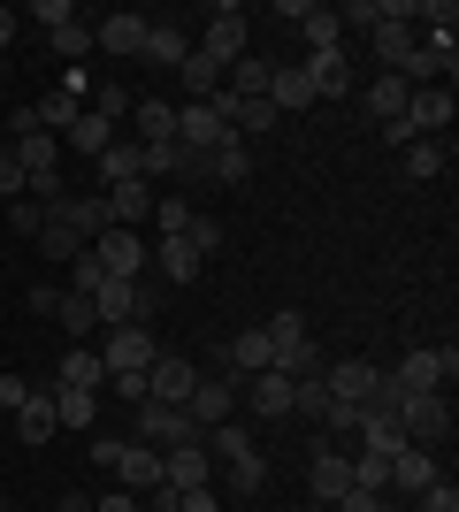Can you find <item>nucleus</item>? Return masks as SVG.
I'll return each mask as SVG.
<instances>
[{"label":"nucleus","mask_w":459,"mask_h":512,"mask_svg":"<svg viewBox=\"0 0 459 512\" xmlns=\"http://www.w3.org/2000/svg\"><path fill=\"white\" fill-rule=\"evenodd\" d=\"M0 375H8V367H0Z\"/></svg>","instance_id":"obj_58"},{"label":"nucleus","mask_w":459,"mask_h":512,"mask_svg":"<svg viewBox=\"0 0 459 512\" xmlns=\"http://www.w3.org/2000/svg\"><path fill=\"white\" fill-rule=\"evenodd\" d=\"M199 428H192V413L184 406H161V398H138V444H153V451H169V444H192Z\"/></svg>","instance_id":"obj_4"},{"label":"nucleus","mask_w":459,"mask_h":512,"mask_svg":"<svg viewBox=\"0 0 459 512\" xmlns=\"http://www.w3.org/2000/svg\"><path fill=\"white\" fill-rule=\"evenodd\" d=\"M115 482H123L131 497L161 490V451H153V444H123V451H115Z\"/></svg>","instance_id":"obj_18"},{"label":"nucleus","mask_w":459,"mask_h":512,"mask_svg":"<svg viewBox=\"0 0 459 512\" xmlns=\"http://www.w3.org/2000/svg\"><path fill=\"white\" fill-rule=\"evenodd\" d=\"M398 436H406L414 451H437L444 436H452V398H444V390H414L406 413H398Z\"/></svg>","instance_id":"obj_1"},{"label":"nucleus","mask_w":459,"mask_h":512,"mask_svg":"<svg viewBox=\"0 0 459 512\" xmlns=\"http://www.w3.org/2000/svg\"><path fill=\"white\" fill-rule=\"evenodd\" d=\"M444 161H452V146H444V138H414V146H406V176H414V184L444 176Z\"/></svg>","instance_id":"obj_32"},{"label":"nucleus","mask_w":459,"mask_h":512,"mask_svg":"<svg viewBox=\"0 0 459 512\" xmlns=\"http://www.w3.org/2000/svg\"><path fill=\"white\" fill-rule=\"evenodd\" d=\"M199 444H207V459H222V467H230V459H245V451H253V436H245L238 421H215V428H199Z\"/></svg>","instance_id":"obj_30"},{"label":"nucleus","mask_w":459,"mask_h":512,"mask_svg":"<svg viewBox=\"0 0 459 512\" xmlns=\"http://www.w3.org/2000/svg\"><path fill=\"white\" fill-rule=\"evenodd\" d=\"M39 253H46V260H77V253H85V237L69 230V222H54V214H46V230H39Z\"/></svg>","instance_id":"obj_38"},{"label":"nucleus","mask_w":459,"mask_h":512,"mask_svg":"<svg viewBox=\"0 0 459 512\" xmlns=\"http://www.w3.org/2000/svg\"><path fill=\"white\" fill-rule=\"evenodd\" d=\"M238 398L261 413V421H291V375H284V367H261V375H245Z\"/></svg>","instance_id":"obj_15"},{"label":"nucleus","mask_w":459,"mask_h":512,"mask_svg":"<svg viewBox=\"0 0 459 512\" xmlns=\"http://www.w3.org/2000/svg\"><path fill=\"white\" fill-rule=\"evenodd\" d=\"M0 199H23V161H16V146H0Z\"/></svg>","instance_id":"obj_45"},{"label":"nucleus","mask_w":459,"mask_h":512,"mask_svg":"<svg viewBox=\"0 0 459 512\" xmlns=\"http://www.w3.org/2000/svg\"><path fill=\"white\" fill-rule=\"evenodd\" d=\"M138 153H146V146H108V153H100V176H108V184H131V176H138Z\"/></svg>","instance_id":"obj_42"},{"label":"nucleus","mask_w":459,"mask_h":512,"mask_svg":"<svg viewBox=\"0 0 459 512\" xmlns=\"http://www.w3.org/2000/svg\"><path fill=\"white\" fill-rule=\"evenodd\" d=\"M199 54H207L215 69H230L238 54H253V39H245V8H215L207 31H199Z\"/></svg>","instance_id":"obj_5"},{"label":"nucleus","mask_w":459,"mask_h":512,"mask_svg":"<svg viewBox=\"0 0 459 512\" xmlns=\"http://www.w3.org/2000/svg\"><path fill=\"white\" fill-rule=\"evenodd\" d=\"M54 321H62L69 337H85V329H100V314H92V299H85V291H62V299H54Z\"/></svg>","instance_id":"obj_37"},{"label":"nucleus","mask_w":459,"mask_h":512,"mask_svg":"<svg viewBox=\"0 0 459 512\" xmlns=\"http://www.w3.org/2000/svg\"><path fill=\"white\" fill-rule=\"evenodd\" d=\"M306 482H314V505H337V497L352 490V451H329V444H314V459H306Z\"/></svg>","instance_id":"obj_12"},{"label":"nucleus","mask_w":459,"mask_h":512,"mask_svg":"<svg viewBox=\"0 0 459 512\" xmlns=\"http://www.w3.org/2000/svg\"><path fill=\"white\" fill-rule=\"evenodd\" d=\"M16 46V8H0V54Z\"/></svg>","instance_id":"obj_52"},{"label":"nucleus","mask_w":459,"mask_h":512,"mask_svg":"<svg viewBox=\"0 0 459 512\" xmlns=\"http://www.w3.org/2000/svg\"><path fill=\"white\" fill-rule=\"evenodd\" d=\"M69 16H77V8H69V0H39V8H31V23H46V31H62Z\"/></svg>","instance_id":"obj_48"},{"label":"nucleus","mask_w":459,"mask_h":512,"mask_svg":"<svg viewBox=\"0 0 459 512\" xmlns=\"http://www.w3.org/2000/svg\"><path fill=\"white\" fill-rule=\"evenodd\" d=\"M192 199H153V230H161V237H184V230H192Z\"/></svg>","instance_id":"obj_39"},{"label":"nucleus","mask_w":459,"mask_h":512,"mask_svg":"<svg viewBox=\"0 0 459 512\" xmlns=\"http://www.w3.org/2000/svg\"><path fill=\"white\" fill-rule=\"evenodd\" d=\"M199 390V367L184 360V352H161V360L146 367V398H161V406H184Z\"/></svg>","instance_id":"obj_11"},{"label":"nucleus","mask_w":459,"mask_h":512,"mask_svg":"<svg viewBox=\"0 0 459 512\" xmlns=\"http://www.w3.org/2000/svg\"><path fill=\"white\" fill-rule=\"evenodd\" d=\"M306 512H322V505H306Z\"/></svg>","instance_id":"obj_57"},{"label":"nucleus","mask_w":459,"mask_h":512,"mask_svg":"<svg viewBox=\"0 0 459 512\" xmlns=\"http://www.w3.org/2000/svg\"><path fill=\"white\" fill-rule=\"evenodd\" d=\"M92 413H100V406H92V390L54 383V421H62V428H92Z\"/></svg>","instance_id":"obj_34"},{"label":"nucleus","mask_w":459,"mask_h":512,"mask_svg":"<svg viewBox=\"0 0 459 512\" xmlns=\"http://www.w3.org/2000/svg\"><path fill=\"white\" fill-rule=\"evenodd\" d=\"M375 383H383V367H375V360H337V367L322 375L329 406H352V413H360V406L375 398Z\"/></svg>","instance_id":"obj_8"},{"label":"nucleus","mask_w":459,"mask_h":512,"mask_svg":"<svg viewBox=\"0 0 459 512\" xmlns=\"http://www.w3.org/2000/svg\"><path fill=\"white\" fill-rule=\"evenodd\" d=\"M268 107H276V115H299V107H314L306 69H276V77H268Z\"/></svg>","instance_id":"obj_24"},{"label":"nucleus","mask_w":459,"mask_h":512,"mask_svg":"<svg viewBox=\"0 0 459 512\" xmlns=\"http://www.w3.org/2000/svg\"><path fill=\"white\" fill-rule=\"evenodd\" d=\"M406 130H414V138H444V130H452V92L444 85H414L406 92Z\"/></svg>","instance_id":"obj_13"},{"label":"nucleus","mask_w":459,"mask_h":512,"mask_svg":"<svg viewBox=\"0 0 459 512\" xmlns=\"http://www.w3.org/2000/svg\"><path fill=\"white\" fill-rule=\"evenodd\" d=\"M222 367H230V375H261V367H276V344H268V329H238V337H230V352H222Z\"/></svg>","instance_id":"obj_19"},{"label":"nucleus","mask_w":459,"mask_h":512,"mask_svg":"<svg viewBox=\"0 0 459 512\" xmlns=\"http://www.w3.org/2000/svg\"><path fill=\"white\" fill-rule=\"evenodd\" d=\"M131 85H92V115H100V123H123V115H131Z\"/></svg>","instance_id":"obj_40"},{"label":"nucleus","mask_w":459,"mask_h":512,"mask_svg":"<svg viewBox=\"0 0 459 512\" xmlns=\"http://www.w3.org/2000/svg\"><path fill=\"white\" fill-rule=\"evenodd\" d=\"M207 184H245V176H253V146H238V138H230V146L222 153H207Z\"/></svg>","instance_id":"obj_27"},{"label":"nucleus","mask_w":459,"mask_h":512,"mask_svg":"<svg viewBox=\"0 0 459 512\" xmlns=\"http://www.w3.org/2000/svg\"><path fill=\"white\" fill-rule=\"evenodd\" d=\"M108 230H146L153 222V184L146 176H131V184H108Z\"/></svg>","instance_id":"obj_14"},{"label":"nucleus","mask_w":459,"mask_h":512,"mask_svg":"<svg viewBox=\"0 0 459 512\" xmlns=\"http://www.w3.org/2000/svg\"><path fill=\"white\" fill-rule=\"evenodd\" d=\"M184 245H192L199 260H207V253H222V222H215V214H192V230H184Z\"/></svg>","instance_id":"obj_43"},{"label":"nucleus","mask_w":459,"mask_h":512,"mask_svg":"<svg viewBox=\"0 0 459 512\" xmlns=\"http://www.w3.org/2000/svg\"><path fill=\"white\" fill-rule=\"evenodd\" d=\"M207 474H215V459H207V444H169L161 451V490L169 497H184V490H207Z\"/></svg>","instance_id":"obj_7"},{"label":"nucleus","mask_w":459,"mask_h":512,"mask_svg":"<svg viewBox=\"0 0 459 512\" xmlns=\"http://www.w3.org/2000/svg\"><path fill=\"white\" fill-rule=\"evenodd\" d=\"M421 512H459V490L452 482H429V490H421Z\"/></svg>","instance_id":"obj_46"},{"label":"nucleus","mask_w":459,"mask_h":512,"mask_svg":"<svg viewBox=\"0 0 459 512\" xmlns=\"http://www.w3.org/2000/svg\"><path fill=\"white\" fill-rule=\"evenodd\" d=\"M329 512H383V490H345Z\"/></svg>","instance_id":"obj_47"},{"label":"nucleus","mask_w":459,"mask_h":512,"mask_svg":"<svg viewBox=\"0 0 459 512\" xmlns=\"http://www.w3.org/2000/svg\"><path fill=\"white\" fill-rule=\"evenodd\" d=\"M452 375H459V352H452V344H444V352H406L391 383L406 390V398H414V390H444V383H452Z\"/></svg>","instance_id":"obj_9"},{"label":"nucleus","mask_w":459,"mask_h":512,"mask_svg":"<svg viewBox=\"0 0 459 512\" xmlns=\"http://www.w3.org/2000/svg\"><path fill=\"white\" fill-rule=\"evenodd\" d=\"M306 85H314V100H345L352 92V62H345V46H322V54H306Z\"/></svg>","instance_id":"obj_16"},{"label":"nucleus","mask_w":459,"mask_h":512,"mask_svg":"<svg viewBox=\"0 0 459 512\" xmlns=\"http://www.w3.org/2000/svg\"><path fill=\"white\" fill-rule=\"evenodd\" d=\"M92 512H138V497H131V490H108V497H100Z\"/></svg>","instance_id":"obj_50"},{"label":"nucleus","mask_w":459,"mask_h":512,"mask_svg":"<svg viewBox=\"0 0 459 512\" xmlns=\"http://www.w3.org/2000/svg\"><path fill=\"white\" fill-rule=\"evenodd\" d=\"M8 230L39 245V230H46V207H39V199H8Z\"/></svg>","instance_id":"obj_41"},{"label":"nucleus","mask_w":459,"mask_h":512,"mask_svg":"<svg viewBox=\"0 0 459 512\" xmlns=\"http://www.w3.org/2000/svg\"><path fill=\"white\" fill-rule=\"evenodd\" d=\"M222 482H230V497H261L268 490V459H261V451H245V459L222 467Z\"/></svg>","instance_id":"obj_31"},{"label":"nucleus","mask_w":459,"mask_h":512,"mask_svg":"<svg viewBox=\"0 0 459 512\" xmlns=\"http://www.w3.org/2000/svg\"><path fill=\"white\" fill-rule=\"evenodd\" d=\"M0 512H8V490H0Z\"/></svg>","instance_id":"obj_55"},{"label":"nucleus","mask_w":459,"mask_h":512,"mask_svg":"<svg viewBox=\"0 0 459 512\" xmlns=\"http://www.w3.org/2000/svg\"><path fill=\"white\" fill-rule=\"evenodd\" d=\"M0 260H8V245H0Z\"/></svg>","instance_id":"obj_56"},{"label":"nucleus","mask_w":459,"mask_h":512,"mask_svg":"<svg viewBox=\"0 0 459 512\" xmlns=\"http://www.w3.org/2000/svg\"><path fill=\"white\" fill-rule=\"evenodd\" d=\"M161 360V344H153V329H100V367H108V383H123V375H146V367Z\"/></svg>","instance_id":"obj_2"},{"label":"nucleus","mask_w":459,"mask_h":512,"mask_svg":"<svg viewBox=\"0 0 459 512\" xmlns=\"http://www.w3.org/2000/svg\"><path fill=\"white\" fill-rule=\"evenodd\" d=\"M54 383H69V390H100V383H108V367H100V352H92V344H69Z\"/></svg>","instance_id":"obj_22"},{"label":"nucleus","mask_w":459,"mask_h":512,"mask_svg":"<svg viewBox=\"0 0 459 512\" xmlns=\"http://www.w3.org/2000/svg\"><path fill=\"white\" fill-rule=\"evenodd\" d=\"M92 260H100L108 276H123V283H146L153 237H146V230H100V237H92Z\"/></svg>","instance_id":"obj_3"},{"label":"nucleus","mask_w":459,"mask_h":512,"mask_svg":"<svg viewBox=\"0 0 459 512\" xmlns=\"http://www.w3.org/2000/svg\"><path fill=\"white\" fill-rule=\"evenodd\" d=\"M16 436H23L31 451L62 436V421H54V390H23V398H16Z\"/></svg>","instance_id":"obj_17"},{"label":"nucleus","mask_w":459,"mask_h":512,"mask_svg":"<svg viewBox=\"0 0 459 512\" xmlns=\"http://www.w3.org/2000/svg\"><path fill=\"white\" fill-rule=\"evenodd\" d=\"M299 31H306V46H314V54H322V46H345V23H337V8H306Z\"/></svg>","instance_id":"obj_35"},{"label":"nucleus","mask_w":459,"mask_h":512,"mask_svg":"<svg viewBox=\"0 0 459 512\" xmlns=\"http://www.w3.org/2000/svg\"><path fill=\"white\" fill-rule=\"evenodd\" d=\"M54 512H92V497H77V490H69V497H62Z\"/></svg>","instance_id":"obj_53"},{"label":"nucleus","mask_w":459,"mask_h":512,"mask_svg":"<svg viewBox=\"0 0 459 512\" xmlns=\"http://www.w3.org/2000/svg\"><path fill=\"white\" fill-rule=\"evenodd\" d=\"M429 482H444V474H437V451H414V444H406V451H398V459H391V490L421 497V490H429Z\"/></svg>","instance_id":"obj_21"},{"label":"nucleus","mask_w":459,"mask_h":512,"mask_svg":"<svg viewBox=\"0 0 459 512\" xmlns=\"http://www.w3.org/2000/svg\"><path fill=\"white\" fill-rule=\"evenodd\" d=\"M62 146H77V153H92V161H100V153L115 146V123H100V115L85 107V115H77V123L62 130Z\"/></svg>","instance_id":"obj_29"},{"label":"nucleus","mask_w":459,"mask_h":512,"mask_svg":"<svg viewBox=\"0 0 459 512\" xmlns=\"http://www.w3.org/2000/svg\"><path fill=\"white\" fill-rule=\"evenodd\" d=\"M92 314H100V329H131V321H138V283L108 276L100 291H92Z\"/></svg>","instance_id":"obj_20"},{"label":"nucleus","mask_w":459,"mask_h":512,"mask_svg":"<svg viewBox=\"0 0 459 512\" xmlns=\"http://www.w3.org/2000/svg\"><path fill=\"white\" fill-rule=\"evenodd\" d=\"M406 92H414V85L383 69V77H375V85H368V115H375V123H398V115H406Z\"/></svg>","instance_id":"obj_28"},{"label":"nucleus","mask_w":459,"mask_h":512,"mask_svg":"<svg viewBox=\"0 0 459 512\" xmlns=\"http://www.w3.org/2000/svg\"><path fill=\"white\" fill-rule=\"evenodd\" d=\"M100 283H108V268H100V260H92V245H85V253H77V268H69V291H85V299H92Z\"/></svg>","instance_id":"obj_44"},{"label":"nucleus","mask_w":459,"mask_h":512,"mask_svg":"<svg viewBox=\"0 0 459 512\" xmlns=\"http://www.w3.org/2000/svg\"><path fill=\"white\" fill-rule=\"evenodd\" d=\"M138 512H161V505H146V497H138Z\"/></svg>","instance_id":"obj_54"},{"label":"nucleus","mask_w":459,"mask_h":512,"mask_svg":"<svg viewBox=\"0 0 459 512\" xmlns=\"http://www.w3.org/2000/svg\"><path fill=\"white\" fill-rule=\"evenodd\" d=\"M184 54H192V39H184L176 23H153L146 31V62L153 69H184Z\"/></svg>","instance_id":"obj_26"},{"label":"nucleus","mask_w":459,"mask_h":512,"mask_svg":"<svg viewBox=\"0 0 459 512\" xmlns=\"http://www.w3.org/2000/svg\"><path fill=\"white\" fill-rule=\"evenodd\" d=\"M23 390H31V383H23V375H0V406L16 413V398H23Z\"/></svg>","instance_id":"obj_51"},{"label":"nucleus","mask_w":459,"mask_h":512,"mask_svg":"<svg viewBox=\"0 0 459 512\" xmlns=\"http://www.w3.org/2000/svg\"><path fill=\"white\" fill-rule=\"evenodd\" d=\"M176 512H222V505H215V490H184V497H176Z\"/></svg>","instance_id":"obj_49"},{"label":"nucleus","mask_w":459,"mask_h":512,"mask_svg":"<svg viewBox=\"0 0 459 512\" xmlns=\"http://www.w3.org/2000/svg\"><path fill=\"white\" fill-rule=\"evenodd\" d=\"M138 146H176V107L169 100H138Z\"/></svg>","instance_id":"obj_23"},{"label":"nucleus","mask_w":459,"mask_h":512,"mask_svg":"<svg viewBox=\"0 0 459 512\" xmlns=\"http://www.w3.org/2000/svg\"><path fill=\"white\" fill-rule=\"evenodd\" d=\"M146 31H153V23L123 8V16H100V23H92V46L115 54V62H138V54H146Z\"/></svg>","instance_id":"obj_10"},{"label":"nucleus","mask_w":459,"mask_h":512,"mask_svg":"<svg viewBox=\"0 0 459 512\" xmlns=\"http://www.w3.org/2000/svg\"><path fill=\"white\" fill-rule=\"evenodd\" d=\"M176 85H192V100H215V92H222V69L192 46V54H184V69H176Z\"/></svg>","instance_id":"obj_33"},{"label":"nucleus","mask_w":459,"mask_h":512,"mask_svg":"<svg viewBox=\"0 0 459 512\" xmlns=\"http://www.w3.org/2000/svg\"><path fill=\"white\" fill-rule=\"evenodd\" d=\"M238 375H230V367H222V375H207V383L192 390V398H184V413H192V428H215V421H238Z\"/></svg>","instance_id":"obj_6"},{"label":"nucleus","mask_w":459,"mask_h":512,"mask_svg":"<svg viewBox=\"0 0 459 512\" xmlns=\"http://www.w3.org/2000/svg\"><path fill=\"white\" fill-rule=\"evenodd\" d=\"M46 39H54V54H62L69 69H85V54H92V23H77V16H69L62 31H46Z\"/></svg>","instance_id":"obj_36"},{"label":"nucleus","mask_w":459,"mask_h":512,"mask_svg":"<svg viewBox=\"0 0 459 512\" xmlns=\"http://www.w3.org/2000/svg\"><path fill=\"white\" fill-rule=\"evenodd\" d=\"M153 268H161L169 283H199V253L184 245V237H161V245H153Z\"/></svg>","instance_id":"obj_25"}]
</instances>
